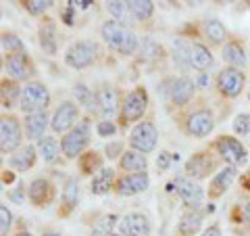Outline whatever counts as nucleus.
<instances>
[{"label": "nucleus", "instance_id": "f257e3e1", "mask_svg": "<svg viewBox=\"0 0 250 236\" xmlns=\"http://www.w3.org/2000/svg\"><path fill=\"white\" fill-rule=\"evenodd\" d=\"M100 36L106 42L108 48L117 50L119 54H134L138 50V36L131 31L127 25H121L117 21H106L103 27H100Z\"/></svg>", "mask_w": 250, "mask_h": 236}, {"label": "nucleus", "instance_id": "f03ea898", "mask_svg": "<svg viewBox=\"0 0 250 236\" xmlns=\"http://www.w3.org/2000/svg\"><path fill=\"white\" fill-rule=\"evenodd\" d=\"M50 105V92L42 82H29L21 88L19 109L23 113H42Z\"/></svg>", "mask_w": 250, "mask_h": 236}, {"label": "nucleus", "instance_id": "7ed1b4c3", "mask_svg": "<svg viewBox=\"0 0 250 236\" xmlns=\"http://www.w3.org/2000/svg\"><path fill=\"white\" fill-rule=\"evenodd\" d=\"M88 142H90V125L82 121V123H77L71 132H67L65 136H62L61 151L65 157H69V159H77V157H82Z\"/></svg>", "mask_w": 250, "mask_h": 236}, {"label": "nucleus", "instance_id": "20e7f679", "mask_svg": "<svg viewBox=\"0 0 250 236\" xmlns=\"http://www.w3.org/2000/svg\"><path fill=\"white\" fill-rule=\"evenodd\" d=\"M96 57H98V46L90 40H80L67 48L65 63L71 69H85L96 61Z\"/></svg>", "mask_w": 250, "mask_h": 236}, {"label": "nucleus", "instance_id": "39448f33", "mask_svg": "<svg viewBox=\"0 0 250 236\" xmlns=\"http://www.w3.org/2000/svg\"><path fill=\"white\" fill-rule=\"evenodd\" d=\"M156 140H159V132H156L154 128V123L150 121H142V123H138L134 130H131L129 134V144L134 146V151L138 153H150L156 148Z\"/></svg>", "mask_w": 250, "mask_h": 236}, {"label": "nucleus", "instance_id": "423d86ee", "mask_svg": "<svg viewBox=\"0 0 250 236\" xmlns=\"http://www.w3.org/2000/svg\"><path fill=\"white\" fill-rule=\"evenodd\" d=\"M148 109V94L144 88H134L127 96H125L123 105H121V119L125 123L138 121L140 117L146 113Z\"/></svg>", "mask_w": 250, "mask_h": 236}, {"label": "nucleus", "instance_id": "0eeeda50", "mask_svg": "<svg viewBox=\"0 0 250 236\" xmlns=\"http://www.w3.org/2000/svg\"><path fill=\"white\" fill-rule=\"evenodd\" d=\"M77 117H80V109H77V105L71 103V100H65V103H61L59 109L54 111L50 128L54 132H59V134H67V132H71L77 125L75 123Z\"/></svg>", "mask_w": 250, "mask_h": 236}, {"label": "nucleus", "instance_id": "6e6552de", "mask_svg": "<svg viewBox=\"0 0 250 236\" xmlns=\"http://www.w3.org/2000/svg\"><path fill=\"white\" fill-rule=\"evenodd\" d=\"M21 125L15 117H2V123H0V148L2 153H13L21 146Z\"/></svg>", "mask_w": 250, "mask_h": 236}, {"label": "nucleus", "instance_id": "1a4fd4ad", "mask_svg": "<svg viewBox=\"0 0 250 236\" xmlns=\"http://www.w3.org/2000/svg\"><path fill=\"white\" fill-rule=\"evenodd\" d=\"M244 82H246L244 73H242L240 69H236V67H225L223 71L219 73V77H217L219 92L225 94V96H229V98H236L238 94L242 92V88H244Z\"/></svg>", "mask_w": 250, "mask_h": 236}, {"label": "nucleus", "instance_id": "9d476101", "mask_svg": "<svg viewBox=\"0 0 250 236\" xmlns=\"http://www.w3.org/2000/svg\"><path fill=\"white\" fill-rule=\"evenodd\" d=\"M219 155L228 161L231 167H238V165H244L246 163V148L242 146V142H238L236 138L231 136H221L215 142Z\"/></svg>", "mask_w": 250, "mask_h": 236}, {"label": "nucleus", "instance_id": "9b49d317", "mask_svg": "<svg viewBox=\"0 0 250 236\" xmlns=\"http://www.w3.org/2000/svg\"><path fill=\"white\" fill-rule=\"evenodd\" d=\"M167 86L169 88L165 90V96L177 107L186 105L188 100L192 98V94H194V82L190 80V77H186V75L184 77H175V80H167Z\"/></svg>", "mask_w": 250, "mask_h": 236}, {"label": "nucleus", "instance_id": "f8f14e48", "mask_svg": "<svg viewBox=\"0 0 250 236\" xmlns=\"http://www.w3.org/2000/svg\"><path fill=\"white\" fill-rule=\"evenodd\" d=\"M175 188H177V194L182 196V201L186 203L190 209H196L202 199H205V190L198 182H194L192 178H177L175 180Z\"/></svg>", "mask_w": 250, "mask_h": 236}, {"label": "nucleus", "instance_id": "ddd939ff", "mask_svg": "<svg viewBox=\"0 0 250 236\" xmlns=\"http://www.w3.org/2000/svg\"><path fill=\"white\" fill-rule=\"evenodd\" d=\"M121 236H148L150 234V222L144 213H127L119 222Z\"/></svg>", "mask_w": 250, "mask_h": 236}, {"label": "nucleus", "instance_id": "4468645a", "mask_svg": "<svg viewBox=\"0 0 250 236\" xmlns=\"http://www.w3.org/2000/svg\"><path fill=\"white\" fill-rule=\"evenodd\" d=\"M215 128V119H213V113L207 111V109H200V111L192 113L188 117V132L196 138H205L208 136Z\"/></svg>", "mask_w": 250, "mask_h": 236}, {"label": "nucleus", "instance_id": "2eb2a0df", "mask_svg": "<svg viewBox=\"0 0 250 236\" xmlns=\"http://www.w3.org/2000/svg\"><path fill=\"white\" fill-rule=\"evenodd\" d=\"M148 184H150V178L146 174H129L117 182V192L121 196H134V194L144 192Z\"/></svg>", "mask_w": 250, "mask_h": 236}, {"label": "nucleus", "instance_id": "dca6fc26", "mask_svg": "<svg viewBox=\"0 0 250 236\" xmlns=\"http://www.w3.org/2000/svg\"><path fill=\"white\" fill-rule=\"evenodd\" d=\"M4 69L15 82H21V80H27L29 73H31V67H29V59L25 52H17V54H9V59L4 63Z\"/></svg>", "mask_w": 250, "mask_h": 236}, {"label": "nucleus", "instance_id": "f3484780", "mask_svg": "<svg viewBox=\"0 0 250 236\" xmlns=\"http://www.w3.org/2000/svg\"><path fill=\"white\" fill-rule=\"evenodd\" d=\"M96 103H98V111L103 113L106 119H113L117 109H119V98H117V92L111 86H103L96 92Z\"/></svg>", "mask_w": 250, "mask_h": 236}, {"label": "nucleus", "instance_id": "a211bd4d", "mask_svg": "<svg viewBox=\"0 0 250 236\" xmlns=\"http://www.w3.org/2000/svg\"><path fill=\"white\" fill-rule=\"evenodd\" d=\"M27 194H29V201L34 203L36 207H42L46 203H50V199H52V184L46 178H36L34 182L29 184Z\"/></svg>", "mask_w": 250, "mask_h": 236}, {"label": "nucleus", "instance_id": "6ab92c4d", "mask_svg": "<svg viewBox=\"0 0 250 236\" xmlns=\"http://www.w3.org/2000/svg\"><path fill=\"white\" fill-rule=\"evenodd\" d=\"M188 59H190V67L200 73H205L213 65V54L205 44H190V57Z\"/></svg>", "mask_w": 250, "mask_h": 236}, {"label": "nucleus", "instance_id": "aec40b11", "mask_svg": "<svg viewBox=\"0 0 250 236\" xmlns=\"http://www.w3.org/2000/svg\"><path fill=\"white\" fill-rule=\"evenodd\" d=\"M46 128H48V115H46V111L31 113L25 117V134L29 140H42Z\"/></svg>", "mask_w": 250, "mask_h": 236}, {"label": "nucleus", "instance_id": "412c9836", "mask_svg": "<svg viewBox=\"0 0 250 236\" xmlns=\"http://www.w3.org/2000/svg\"><path fill=\"white\" fill-rule=\"evenodd\" d=\"M233 178H236V167H231V165H228V167L219 169L217 174L213 176V180H210V188H208L210 196H219V194H223V192L231 186Z\"/></svg>", "mask_w": 250, "mask_h": 236}, {"label": "nucleus", "instance_id": "4be33fe9", "mask_svg": "<svg viewBox=\"0 0 250 236\" xmlns=\"http://www.w3.org/2000/svg\"><path fill=\"white\" fill-rule=\"evenodd\" d=\"M119 165H121V169L129 171V174H146L148 161H146V155H142V153H138V151H125L121 155Z\"/></svg>", "mask_w": 250, "mask_h": 236}, {"label": "nucleus", "instance_id": "5701e85b", "mask_svg": "<svg viewBox=\"0 0 250 236\" xmlns=\"http://www.w3.org/2000/svg\"><path fill=\"white\" fill-rule=\"evenodd\" d=\"M36 153H38L36 146H31V144L23 146V148H19V151L9 159V165H11V167H15L17 171H25V169H29V167H34V163H36Z\"/></svg>", "mask_w": 250, "mask_h": 236}, {"label": "nucleus", "instance_id": "b1692460", "mask_svg": "<svg viewBox=\"0 0 250 236\" xmlns=\"http://www.w3.org/2000/svg\"><path fill=\"white\" fill-rule=\"evenodd\" d=\"M113 180H115V171L111 167L108 169L103 167L96 176L92 178V186H90L92 194H106L113 188Z\"/></svg>", "mask_w": 250, "mask_h": 236}, {"label": "nucleus", "instance_id": "393cba45", "mask_svg": "<svg viewBox=\"0 0 250 236\" xmlns=\"http://www.w3.org/2000/svg\"><path fill=\"white\" fill-rule=\"evenodd\" d=\"M213 167V161L208 159L207 153H198L194 155L190 161L186 165V171L190 176H196V178H202V176H208V169Z\"/></svg>", "mask_w": 250, "mask_h": 236}, {"label": "nucleus", "instance_id": "a878e982", "mask_svg": "<svg viewBox=\"0 0 250 236\" xmlns=\"http://www.w3.org/2000/svg\"><path fill=\"white\" fill-rule=\"evenodd\" d=\"M223 61L228 63L229 67H244L246 65V52H244V48H242L240 44H236V42H229V44H225L223 46Z\"/></svg>", "mask_w": 250, "mask_h": 236}, {"label": "nucleus", "instance_id": "bb28decb", "mask_svg": "<svg viewBox=\"0 0 250 236\" xmlns=\"http://www.w3.org/2000/svg\"><path fill=\"white\" fill-rule=\"evenodd\" d=\"M106 11L111 13V17H115V21L121 23V25L134 23V15H131L129 2H119V0H113V2H106Z\"/></svg>", "mask_w": 250, "mask_h": 236}, {"label": "nucleus", "instance_id": "cd10ccee", "mask_svg": "<svg viewBox=\"0 0 250 236\" xmlns=\"http://www.w3.org/2000/svg\"><path fill=\"white\" fill-rule=\"evenodd\" d=\"M200 224H202V213H198L196 209H192V211H188L182 219H179L177 230H179L182 236H192L194 232H198Z\"/></svg>", "mask_w": 250, "mask_h": 236}, {"label": "nucleus", "instance_id": "c85d7f7f", "mask_svg": "<svg viewBox=\"0 0 250 236\" xmlns=\"http://www.w3.org/2000/svg\"><path fill=\"white\" fill-rule=\"evenodd\" d=\"M40 44L48 54L57 52V27L52 21H46L40 25Z\"/></svg>", "mask_w": 250, "mask_h": 236}, {"label": "nucleus", "instance_id": "c756f323", "mask_svg": "<svg viewBox=\"0 0 250 236\" xmlns=\"http://www.w3.org/2000/svg\"><path fill=\"white\" fill-rule=\"evenodd\" d=\"M38 153H40L42 161L54 163L59 159V142L52 136H44L42 140H38Z\"/></svg>", "mask_w": 250, "mask_h": 236}, {"label": "nucleus", "instance_id": "7c9ffc66", "mask_svg": "<svg viewBox=\"0 0 250 236\" xmlns=\"http://www.w3.org/2000/svg\"><path fill=\"white\" fill-rule=\"evenodd\" d=\"M129 9H131V15H134L136 21H146L152 17L154 2H150V0H131Z\"/></svg>", "mask_w": 250, "mask_h": 236}, {"label": "nucleus", "instance_id": "2f4dec72", "mask_svg": "<svg viewBox=\"0 0 250 236\" xmlns=\"http://www.w3.org/2000/svg\"><path fill=\"white\" fill-rule=\"evenodd\" d=\"M205 31H207V36H208V40L210 42H215V44H221L225 38H228V31H225V25L221 21H217V19H210L205 23Z\"/></svg>", "mask_w": 250, "mask_h": 236}, {"label": "nucleus", "instance_id": "473e14b6", "mask_svg": "<svg viewBox=\"0 0 250 236\" xmlns=\"http://www.w3.org/2000/svg\"><path fill=\"white\" fill-rule=\"evenodd\" d=\"M75 96H77V103L85 105V109L88 111H92V109H96V94H94L90 88H85L83 84H77L75 86Z\"/></svg>", "mask_w": 250, "mask_h": 236}, {"label": "nucleus", "instance_id": "72a5a7b5", "mask_svg": "<svg viewBox=\"0 0 250 236\" xmlns=\"http://www.w3.org/2000/svg\"><path fill=\"white\" fill-rule=\"evenodd\" d=\"M77 196H80V188H77V182L75 180H67L65 184V190H62V205L65 209H73V205L77 203Z\"/></svg>", "mask_w": 250, "mask_h": 236}, {"label": "nucleus", "instance_id": "f704fd0d", "mask_svg": "<svg viewBox=\"0 0 250 236\" xmlns=\"http://www.w3.org/2000/svg\"><path fill=\"white\" fill-rule=\"evenodd\" d=\"M115 222H117V215H104L96 226H94L92 236H113Z\"/></svg>", "mask_w": 250, "mask_h": 236}, {"label": "nucleus", "instance_id": "c9c22d12", "mask_svg": "<svg viewBox=\"0 0 250 236\" xmlns=\"http://www.w3.org/2000/svg\"><path fill=\"white\" fill-rule=\"evenodd\" d=\"M2 50L9 52V54L25 52V50H23V42H21L15 34H4V36H2Z\"/></svg>", "mask_w": 250, "mask_h": 236}, {"label": "nucleus", "instance_id": "e433bc0d", "mask_svg": "<svg viewBox=\"0 0 250 236\" xmlns=\"http://www.w3.org/2000/svg\"><path fill=\"white\" fill-rule=\"evenodd\" d=\"M96 167H100V157H98V153H85L83 157H82V171L83 174H92V169H96Z\"/></svg>", "mask_w": 250, "mask_h": 236}, {"label": "nucleus", "instance_id": "4c0bfd02", "mask_svg": "<svg viewBox=\"0 0 250 236\" xmlns=\"http://www.w3.org/2000/svg\"><path fill=\"white\" fill-rule=\"evenodd\" d=\"M52 6L50 0H27L25 2V9L31 13V15H42L46 13Z\"/></svg>", "mask_w": 250, "mask_h": 236}, {"label": "nucleus", "instance_id": "58836bf2", "mask_svg": "<svg viewBox=\"0 0 250 236\" xmlns=\"http://www.w3.org/2000/svg\"><path fill=\"white\" fill-rule=\"evenodd\" d=\"M233 130H236V134H242V136L250 134V115L248 113L236 115V119H233Z\"/></svg>", "mask_w": 250, "mask_h": 236}, {"label": "nucleus", "instance_id": "ea45409f", "mask_svg": "<svg viewBox=\"0 0 250 236\" xmlns=\"http://www.w3.org/2000/svg\"><path fill=\"white\" fill-rule=\"evenodd\" d=\"M13 224V215H11V211L6 205L0 207V236H6L9 234V228Z\"/></svg>", "mask_w": 250, "mask_h": 236}, {"label": "nucleus", "instance_id": "a19ab883", "mask_svg": "<svg viewBox=\"0 0 250 236\" xmlns=\"http://www.w3.org/2000/svg\"><path fill=\"white\" fill-rule=\"evenodd\" d=\"M96 132H98V136L108 138V136H113V134L117 132V125H115L111 119H103V121H98Z\"/></svg>", "mask_w": 250, "mask_h": 236}, {"label": "nucleus", "instance_id": "79ce46f5", "mask_svg": "<svg viewBox=\"0 0 250 236\" xmlns=\"http://www.w3.org/2000/svg\"><path fill=\"white\" fill-rule=\"evenodd\" d=\"M171 161H173V155L167 153V151H161L159 157H156V167H159L161 171H165V169H169Z\"/></svg>", "mask_w": 250, "mask_h": 236}, {"label": "nucleus", "instance_id": "37998d69", "mask_svg": "<svg viewBox=\"0 0 250 236\" xmlns=\"http://www.w3.org/2000/svg\"><path fill=\"white\" fill-rule=\"evenodd\" d=\"M104 151H106V157H108V159H113V157H117V155H123V153H121V144H119V142H115V144H106Z\"/></svg>", "mask_w": 250, "mask_h": 236}, {"label": "nucleus", "instance_id": "c03bdc74", "mask_svg": "<svg viewBox=\"0 0 250 236\" xmlns=\"http://www.w3.org/2000/svg\"><path fill=\"white\" fill-rule=\"evenodd\" d=\"M67 11H65V23L67 25H73V11H75V4L73 2H67Z\"/></svg>", "mask_w": 250, "mask_h": 236}, {"label": "nucleus", "instance_id": "a18cd8bd", "mask_svg": "<svg viewBox=\"0 0 250 236\" xmlns=\"http://www.w3.org/2000/svg\"><path fill=\"white\" fill-rule=\"evenodd\" d=\"M202 236H223L221 234V228L219 226H208L205 232H202Z\"/></svg>", "mask_w": 250, "mask_h": 236}, {"label": "nucleus", "instance_id": "49530a36", "mask_svg": "<svg viewBox=\"0 0 250 236\" xmlns=\"http://www.w3.org/2000/svg\"><path fill=\"white\" fill-rule=\"evenodd\" d=\"M73 4H75V6H80V9H88L92 2H90V0H75Z\"/></svg>", "mask_w": 250, "mask_h": 236}, {"label": "nucleus", "instance_id": "de8ad7c7", "mask_svg": "<svg viewBox=\"0 0 250 236\" xmlns=\"http://www.w3.org/2000/svg\"><path fill=\"white\" fill-rule=\"evenodd\" d=\"M207 84H208V77H207V73H200V77H198V86H200V88H205Z\"/></svg>", "mask_w": 250, "mask_h": 236}, {"label": "nucleus", "instance_id": "09e8293b", "mask_svg": "<svg viewBox=\"0 0 250 236\" xmlns=\"http://www.w3.org/2000/svg\"><path fill=\"white\" fill-rule=\"evenodd\" d=\"M244 219H246V226L250 228V203H248L246 209H244Z\"/></svg>", "mask_w": 250, "mask_h": 236}, {"label": "nucleus", "instance_id": "8fccbe9b", "mask_svg": "<svg viewBox=\"0 0 250 236\" xmlns=\"http://www.w3.org/2000/svg\"><path fill=\"white\" fill-rule=\"evenodd\" d=\"M44 236H61V234H59V232H46Z\"/></svg>", "mask_w": 250, "mask_h": 236}, {"label": "nucleus", "instance_id": "3c124183", "mask_svg": "<svg viewBox=\"0 0 250 236\" xmlns=\"http://www.w3.org/2000/svg\"><path fill=\"white\" fill-rule=\"evenodd\" d=\"M17 236H34V234H29V232H19Z\"/></svg>", "mask_w": 250, "mask_h": 236}, {"label": "nucleus", "instance_id": "603ef678", "mask_svg": "<svg viewBox=\"0 0 250 236\" xmlns=\"http://www.w3.org/2000/svg\"><path fill=\"white\" fill-rule=\"evenodd\" d=\"M248 100H250V92H248Z\"/></svg>", "mask_w": 250, "mask_h": 236}, {"label": "nucleus", "instance_id": "864d4df0", "mask_svg": "<svg viewBox=\"0 0 250 236\" xmlns=\"http://www.w3.org/2000/svg\"><path fill=\"white\" fill-rule=\"evenodd\" d=\"M113 236H121V234H113Z\"/></svg>", "mask_w": 250, "mask_h": 236}, {"label": "nucleus", "instance_id": "5fc2aeb1", "mask_svg": "<svg viewBox=\"0 0 250 236\" xmlns=\"http://www.w3.org/2000/svg\"><path fill=\"white\" fill-rule=\"evenodd\" d=\"M248 6H250V2H248Z\"/></svg>", "mask_w": 250, "mask_h": 236}]
</instances>
